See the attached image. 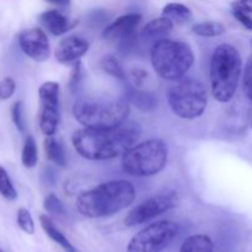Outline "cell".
Listing matches in <instances>:
<instances>
[{
  "label": "cell",
  "mask_w": 252,
  "mask_h": 252,
  "mask_svg": "<svg viewBox=\"0 0 252 252\" xmlns=\"http://www.w3.org/2000/svg\"><path fill=\"white\" fill-rule=\"evenodd\" d=\"M140 126L123 122L112 128H83L71 137L74 149L88 160H110L125 155L140 137Z\"/></svg>",
  "instance_id": "obj_1"
},
{
  "label": "cell",
  "mask_w": 252,
  "mask_h": 252,
  "mask_svg": "<svg viewBox=\"0 0 252 252\" xmlns=\"http://www.w3.org/2000/svg\"><path fill=\"white\" fill-rule=\"evenodd\" d=\"M134 199V186L127 180H115L79 194L76 209L88 218H106L129 207Z\"/></svg>",
  "instance_id": "obj_2"
},
{
  "label": "cell",
  "mask_w": 252,
  "mask_h": 252,
  "mask_svg": "<svg viewBox=\"0 0 252 252\" xmlns=\"http://www.w3.org/2000/svg\"><path fill=\"white\" fill-rule=\"evenodd\" d=\"M243 70L241 54L233 44L221 43L211 59L212 95L218 102L231 101L238 90Z\"/></svg>",
  "instance_id": "obj_3"
},
{
  "label": "cell",
  "mask_w": 252,
  "mask_h": 252,
  "mask_svg": "<svg viewBox=\"0 0 252 252\" xmlns=\"http://www.w3.org/2000/svg\"><path fill=\"white\" fill-rule=\"evenodd\" d=\"M129 102L126 98H79L73 116L85 128H112L127 121Z\"/></svg>",
  "instance_id": "obj_4"
},
{
  "label": "cell",
  "mask_w": 252,
  "mask_h": 252,
  "mask_svg": "<svg viewBox=\"0 0 252 252\" xmlns=\"http://www.w3.org/2000/svg\"><path fill=\"white\" fill-rule=\"evenodd\" d=\"M150 61L158 75L165 80L177 81L192 68L194 54L189 43L162 38L153 46Z\"/></svg>",
  "instance_id": "obj_5"
},
{
  "label": "cell",
  "mask_w": 252,
  "mask_h": 252,
  "mask_svg": "<svg viewBox=\"0 0 252 252\" xmlns=\"http://www.w3.org/2000/svg\"><path fill=\"white\" fill-rule=\"evenodd\" d=\"M169 158V147L162 139L145 140L133 145L122 158L126 174L134 177H150L164 170Z\"/></svg>",
  "instance_id": "obj_6"
},
{
  "label": "cell",
  "mask_w": 252,
  "mask_h": 252,
  "mask_svg": "<svg viewBox=\"0 0 252 252\" xmlns=\"http://www.w3.org/2000/svg\"><path fill=\"white\" fill-rule=\"evenodd\" d=\"M167 102L177 117L196 120L206 111L208 102L206 86L198 79H180L167 91Z\"/></svg>",
  "instance_id": "obj_7"
},
{
  "label": "cell",
  "mask_w": 252,
  "mask_h": 252,
  "mask_svg": "<svg viewBox=\"0 0 252 252\" xmlns=\"http://www.w3.org/2000/svg\"><path fill=\"white\" fill-rule=\"evenodd\" d=\"M179 231L180 226L175 221H155L133 236L127 252H161L175 240Z\"/></svg>",
  "instance_id": "obj_8"
},
{
  "label": "cell",
  "mask_w": 252,
  "mask_h": 252,
  "mask_svg": "<svg viewBox=\"0 0 252 252\" xmlns=\"http://www.w3.org/2000/svg\"><path fill=\"white\" fill-rule=\"evenodd\" d=\"M177 203H179V196L176 192L167 191L164 193L155 194L135 206L125 218V224L127 226H135L147 223L166 213L170 209L175 208Z\"/></svg>",
  "instance_id": "obj_9"
},
{
  "label": "cell",
  "mask_w": 252,
  "mask_h": 252,
  "mask_svg": "<svg viewBox=\"0 0 252 252\" xmlns=\"http://www.w3.org/2000/svg\"><path fill=\"white\" fill-rule=\"evenodd\" d=\"M59 93L61 88L56 81H46L38 89L41 112L39 128L46 137H53L58 130L61 113H59Z\"/></svg>",
  "instance_id": "obj_10"
},
{
  "label": "cell",
  "mask_w": 252,
  "mask_h": 252,
  "mask_svg": "<svg viewBox=\"0 0 252 252\" xmlns=\"http://www.w3.org/2000/svg\"><path fill=\"white\" fill-rule=\"evenodd\" d=\"M19 46L29 58L34 62H44L51 54L49 39L39 27L25 30L19 34Z\"/></svg>",
  "instance_id": "obj_11"
},
{
  "label": "cell",
  "mask_w": 252,
  "mask_h": 252,
  "mask_svg": "<svg viewBox=\"0 0 252 252\" xmlns=\"http://www.w3.org/2000/svg\"><path fill=\"white\" fill-rule=\"evenodd\" d=\"M140 21H142V15L139 14L122 15L103 30V38L108 41L121 42L122 39L135 34V30L139 26Z\"/></svg>",
  "instance_id": "obj_12"
},
{
  "label": "cell",
  "mask_w": 252,
  "mask_h": 252,
  "mask_svg": "<svg viewBox=\"0 0 252 252\" xmlns=\"http://www.w3.org/2000/svg\"><path fill=\"white\" fill-rule=\"evenodd\" d=\"M90 48L85 38L79 36H68L59 42L56 49V58L59 63L68 64L78 62Z\"/></svg>",
  "instance_id": "obj_13"
},
{
  "label": "cell",
  "mask_w": 252,
  "mask_h": 252,
  "mask_svg": "<svg viewBox=\"0 0 252 252\" xmlns=\"http://www.w3.org/2000/svg\"><path fill=\"white\" fill-rule=\"evenodd\" d=\"M42 26L52 33L53 36H61L68 32L75 24H71L65 15L62 14L59 10L52 9L42 12L38 16Z\"/></svg>",
  "instance_id": "obj_14"
},
{
  "label": "cell",
  "mask_w": 252,
  "mask_h": 252,
  "mask_svg": "<svg viewBox=\"0 0 252 252\" xmlns=\"http://www.w3.org/2000/svg\"><path fill=\"white\" fill-rule=\"evenodd\" d=\"M126 100L129 102V105H133L142 112H153L158 107V98L154 94L139 90L135 86L127 89Z\"/></svg>",
  "instance_id": "obj_15"
},
{
  "label": "cell",
  "mask_w": 252,
  "mask_h": 252,
  "mask_svg": "<svg viewBox=\"0 0 252 252\" xmlns=\"http://www.w3.org/2000/svg\"><path fill=\"white\" fill-rule=\"evenodd\" d=\"M39 223H41V226L44 230V233H46L54 243L58 244L59 246H62L66 252H78L76 249L71 245L70 241L66 239V236L57 228L51 217L46 216V214H42V216H39Z\"/></svg>",
  "instance_id": "obj_16"
},
{
  "label": "cell",
  "mask_w": 252,
  "mask_h": 252,
  "mask_svg": "<svg viewBox=\"0 0 252 252\" xmlns=\"http://www.w3.org/2000/svg\"><path fill=\"white\" fill-rule=\"evenodd\" d=\"M172 29H174V22L167 19V17L161 16L148 22L143 27L142 33L148 38L162 39V37H167L171 33Z\"/></svg>",
  "instance_id": "obj_17"
},
{
  "label": "cell",
  "mask_w": 252,
  "mask_h": 252,
  "mask_svg": "<svg viewBox=\"0 0 252 252\" xmlns=\"http://www.w3.org/2000/svg\"><path fill=\"white\" fill-rule=\"evenodd\" d=\"M162 16L171 20L174 24L184 25L192 20V11L189 6L181 2H170L162 9Z\"/></svg>",
  "instance_id": "obj_18"
},
{
  "label": "cell",
  "mask_w": 252,
  "mask_h": 252,
  "mask_svg": "<svg viewBox=\"0 0 252 252\" xmlns=\"http://www.w3.org/2000/svg\"><path fill=\"white\" fill-rule=\"evenodd\" d=\"M180 252H214V244L208 235L196 234L184 241Z\"/></svg>",
  "instance_id": "obj_19"
},
{
  "label": "cell",
  "mask_w": 252,
  "mask_h": 252,
  "mask_svg": "<svg viewBox=\"0 0 252 252\" xmlns=\"http://www.w3.org/2000/svg\"><path fill=\"white\" fill-rule=\"evenodd\" d=\"M44 153L49 161L58 166L64 167L66 165V154L64 147L59 140L53 137H47L44 139Z\"/></svg>",
  "instance_id": "obj_20"
},
{
  "label": "cell",
  "mask_w": 252,
  "mask_h": 252,
  "mask_svg": "<svg viewBox=\"0 0 252 252\" xmlns=\"http://www.w3.org/2000/svg\"><path fill=\"white\" fill-rule=\"evenodd\" d=\"M21 162L27 169H32L38 162V149H37L36 140L32 135H27L25 139L21 153Z\"/></svg>",
  "instance_id": "obj_21"
},
{
  "label": "cell",
  "mask_w": 252,
  "mask_h": 252,
  "mask_svg": "<svg viewBox=\"0 0 252 252\" xmlns=\"http://www.w3.org/2000/svg\"><path fill=\"white\" fill-rule=\"evenodd\" d=\"M192 32L201 37H217L225 32V27L218 21H204L194 25Z\"/></svg>",
  "instance_id": "obj_22"
},
{
  "label": "cell",
  "mask_w": 252,
  "mask_h": 252,
  "mask_svg": "<svg viewBox=\"0 0 252 252\" xmlns=\"http://www.w3.org/2000/svg\"><path fill=\"white\" fill-rule=\"evenodd\" d=\"M101 68L103 69L105 73H107L108 75L113 76V78L118 79V80L126 81L127 80V74L126 70L123 69L122 64L120 63L116 57L113 56H105L101 61Z\"/></svg>",
  "instance_id": "obj_23"
},
{
  "label": "cell",
  "mask_w": 252,
  "mask_h": 252,
  "mask_svg": "<svg viewBox=\"0 0 252 252\" xmlns=\"http://www.w3.org/2000/svg\"><path fill=\"white\" fill-rule=\"evenodd\" d=\"M43 208L47 213L52 214V216L59 217V218H63V217L66 216L65 207H64V204L62 203L61 199H59L54 193H49L44 197Z\"/></svg>",
  "instance_id": "obj_24"
},
{
  "label": "cell",
  "mask_w": 252,
  "mask_h": 252,
  "mask_svg": "<svg viewBox=\"0 0 252 252\" xmlns=\"http://www.w3.org/2000/svg\"><path fill=\"white\" fill-rule=\"evenodd\" d=\"M0 194L7 201H15L17 198L16 189L12 185L9 174L1 165H0Z\"/></svg>",
  "instance_id": "obj_25"
},
{
  "label": "cell",
  "mask_w": 252,
  "mask_h": 252,
  "mask_svg": "<svg viewBox=\"0 0 252 252\" xmlns=\"http://www.w3.org/2000/svg\"><path fill=\"white\" fill-rule=\"evenodd\" d=\"M17 225L29 235H32L34 233V221L29 209L20 208L17 211Z\"/></svg>",
  "instance_id": "obj_26"
},
{
  "label": "cell",
  "mask_w": 252,
  "mask_h": 252,
  "mask_svg": "<svg viewBox=\"0 0 252 252\" xmlns=\"http://www.w3.org/2000/svg\"><path fill=\"white\" fill-rule=\"evenodd\" d=\"M231 14H233V16L235 17V19L238 20V21L240 22V24L243 25L246 30L252 31L251 14L249 11H246V10L244 9L240 4H239V1L233 2V4H231Z\"/></svg>",
  "instance_id": "obj_27"
},
{
  "label": "cell",
  "mask_w": 252,
  "mask_h": 252,
  "mask_svg": "<svg viewBox=\"0 0 252 252\" xmlns=\"http://www.w3.org/2000/svg\"><path fill=\"white\" fill-rule=\"evenodd\" d=\"M84 75H85V73H84V68L81 62L80 61L74 62L73 69H71L70 79H69V89H70L73 93H75V91L78 90L81 80L84 79Z\"/></svg>",
  "instance_id": "obj_28"
},
{
  "label": "cell",
  "mask_w": 252,
  "mask_h": 252,
  "mask_svg": "<svg viewBox=\"0 0 252 252\" xmlns=\"http://www.w3.org/2000/svg\"><path fill=\"white\" fill-rule=\"evenodd\" d=\"M243 88L246 97L252 101V56L246 62L243 78Z\"/></svg>",
  "instance_id": "obj_29"
},
{
  "label": "cell",
  "mask_w": 252,
  "mask_h": 252,
  "mask_svg": "<svg viewBox=\"0 0 252 252\" xmlns=\"http://www.w3.org/2000/svg\"><path fill=\"white\" fill-rule=\"evenodd\" d=\"M11 118L14 125L16 126L17 129L20 132H24L25 130V118H24V110H22V103L20 101L12 105L11 108Z\"/></svg>",
  "instance_id": "obj_30"
},
{
  "label": "cell",
  "mask_w": 252,
  "mask_h": 252,
  "mask_svg": "<svg viewBox=\"0 0 252 252\" xmlns=\"http://www.w3.org/2000/svg\"><path fill=\"white\" fill-rule=\"evenodd\" d=\"M16 90V83L12 78L6 76L0 81V100H7L14 95Z\"/></svg>",
  "instance_id": "obj_31"
},
{
  "label": "cell",
  "mask_w": 252,
  "mask_h": 252,
  "mask_svg": "<svg viewBox=\"0 0 252 252\" xmlns=\"http://www.w3.org/2000/svg\"><path fill=\"white\" fill-rule=\"evenodd\" d=\"M130 76H132V80L134 83L135 88H139V86L143 85L145 79L148 78V73L143 68H133L130 70Z\"/></svg>",
  "instance_id": "obj_32"
},
{
  "label": "cell",
  "mask_w": 252,
  "mask_h": 252,
  "mask_svg": "<svg viewBox=\"0 0 252 252\" xmlns=\"http://www.w3.org/2000/svg\"><path fill=\"white\" fill-rule=\"evenodd\" d=\"M46 1L52 5H56L58 7H62V9L70 6V0H46Z\"/></svg>",
  "instance_id": "obj_33"
},
{
  "label": "cell",
  "mask_w": 252,
  "mask_h": 252,
  "mask_svg": "<svg viewBox=\"0 0 252 252\" xmlns=\"http://www.w3.org/2000/svg\"><path fill=\"white\" fill-rule=\"evenodd\" d=\"M239 4H240L246 11L252 14V0H239Z\"/></svg>",
  "instance_id": "obj_34"
},
{
  "label": "cell",
  "mask_w": 252,
  "mask_h": 252,
  "mask_svg": "<svg viewBox=\"0 0 252 252\" xmlns=\"http://www.w3.org/2000/svg\"><path fill=\"white\" fill-rule=\"evenodd\" d=\"M0 252H4V251H2V249H1V248H0Z\"/></svg>",
  "instance_id": "obj_35"
},
{
  "label": "cell",
  "mask_w": 252,
  "mask_h": 252,
  "mask_svg": "<svg viewBox=\"0 0 252 252\" xmlns=\"http://www.w3.org/2000/svg\"><path fill=\"white\" fill-rule=\"evenodd\" d=\"M251 127H252V122H251Z\"/></svg>",
  "instance_id": "obj_36"
}]
</instances>
